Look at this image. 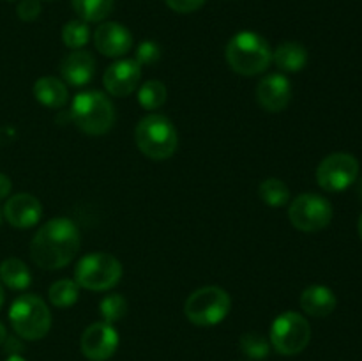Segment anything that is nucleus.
<instances>
[{
  "mask_svg": "<svg viewBox=\"0 0 362 361\" xmlns=\"http://www.w3.org/2000/svg\"><path fill=\"white\" fill-rule=\"evenodd\" d=\"M80 244V230L73 219L53 218L32 237L30 257L41 269H62L76 257Z\"/></svg>",
  "mask_w": 362,
  "mask_h": 361,
  "instance_id": "1",
  "label": "nucleus"
},
{
  "mask_svg": "<svg viewBox=\"0 0 362 361\" xmlns=\"http://www.w3.org/2000/svg\"><path fill=\"white\" fill-rule=\"evenodd\" d=\"M226 62L243 76L260 74L271 66L272 50L269 42L257 32L243 30L233 35L226 45Z\"/></svg>",
  "mask_w": 362,
  "mask_h": 361,
  "instance_id": "2",
  "label": "nucleus"
},
{
  "mask_svg": "<svg viewBox=\"0 0 362 361\" xmlns=\"http://www.w3.org/2000/svg\"><path fill=\"white\" fill-rule=\"evenodd\" d=\"M134 142L141 154L161 161L175 154L179 147V134L168 117L151 113L138 122L134 130Z\"/></svg>",
  "mask_w": 362,
  "mask_h": 361,
  "instance_id": "3",
  "label": "nucleus"
},
{
  "mask_svg": "<svg viewBox=\"0 0 362 361\" xmlns=\"http://www.w3.org/2000/svg\"><path fill=\"white\" fill-rule=\"evenodd\" d=\"M71 119L78 130L87 134L108 133L115 124V108L108 96L99 91H85L74 98L71 106Z\"/></svg>",
  "mask_w": 362,
  "mask_h": 361,
  "instance_id": "4",
  "label": "nucleus"
},
{
  "mask_svg": "<svg viewBox=\"0 0 362 361\" xmlns=\"http://www.w3.org/2000/svg\"><path fill=\"white\" fill-rule=\"evenodd\" d=\"M9 321L14 333L23 340H41L52 328V314L41 297L23 294L11 304Z\"/></svg>",
  "mask_w": 362,
  "mask_h": 361,
  "instance_id": "5",
  "label": "nucleus"
},
{
  "mask_svg": "<svg viewBox=\"0 0 362 361\" xmlns=\"http://www.w3.org/2000/svg\"><path fill=\"white\" fill-rule=\"evenodd\" d=\"M122 278V264L113 255L98 251L81 257L74 269V282L87 290H110Z\"/></svg>",
  "mask_w": 362,
  "mask_h": 361,
  "instance_id": "6",
  "label": "nucleus"
},
{
  "mask_svg": "<svg viewBox=\"0 0 362 361\" xmlns=\"http://www.w3.org/2000/svg\"><path fill=\"white\" fill-rule=\"evenodd\" d=\"M232 308L228 292L221 287L209 285L194 290L184 304L187 321L194 326H216L226 319Z\"/></svg>",
  "mask_w": 362,
  "mask_h": 361,
  "instance_id": "7",
  "label": "nucleus"
},
{
  "mask_svg": "<svg viewBox=\"0 0 362 361\" xmlns=\"http://www.w3.org/2000/svg\"><path fill=\"white\" fill-rule=\"evenodd\" d=\"M271 347L283 356L303 353L311 340V326L306 317L297 311L278 315L271 326Z\"/></svg>",
  "mask_w": 362,
  "mask_h": 361,
  "instance_id": "8",
  "label": "nucleus"
},
{
  "mask_svg": "<svg viewBox=\"0 0 362 361\" xmlns=\"http://www.w3.org/2000/svg\"><path fill=\"white\" fill-rule=\"evenodd\" d=\"M288 218L290 223L303 232H318L331 223L332 205L322 195L300 193L290 204Z\"/></svg>",
  "mask_w": 362,
  "mask_h": 361,
  "instance_id": "9",
  "label": "nucleus"
},
{
  "mask_svg": "<svg viewBox=\"0 0 362 361\" xmlns=\"http://www.w3.org/2000/svg\"><path fill=\"white\" fill-rule=\"evenodd\" d=\"M359 176V161L349 152H334L320 161L317 168V183L329 193H339L352 186Z\"/></svg>",
  "mask_w": 362,
  "mask_h": 361,
  "instance_id": "10",
  "label": "nucleus"
},
{
  "mask_svg": "<svg viewBox=\"0 0 362 361\" xmlns=\"http://www.w3.org/2000/svg\"><path fill=\"white\" fill-rule=\"evenodd\" d=\"M80 347L88 361H108L119 349V333L108 322H94L81 335Z\"/></svg>",
  "mask_w": 362,
  "mask_h": 361,
  "instance_id": "11",
  "label": "nucleus"
},
{
  "mask_svg": "<svg viewBox=\"0 0 362 361\" xmlns=\"http://www.w3.org/2000/svg\"><path fill=\"white\" fill-rule=\"evenodd\" d=\"M141 66L134 59H122L113 62L103 74L105 88L115 98L133 94L140 85Z\"/></svg>",
  "mask_w": 362,
  "mask_h": 361,
  "instance_id": "12",
  "label": "nucleus"
},
{
  "mask_svg": "<svg viewBox=\"0 0 362 361\" xmlns=\"http://www.w3.org/2000/svg\"><path fill=\"white\" fill-rule=\"evenodd\" d=\"M257 99L267 112H283L292 101V85L285 74L272 73L262 78L257 85Z\"/></svg>",
  "mask_w": 362,
  "mask_h": 361,
  "instance_id": "13",
  "label": "nucleus"
},
{
  "mask_svg": "<svg viewBox=\"0 0 362 361\" xmlns=\"http://www.w3.org/2000/svg\"><path fill=\"white\" fill-rule=\"evenodd\" d=\"M94 45L105 57H124L133 48V35L117 21H105L94 32Z\"/></svg>",
  "mask_w": 362,
  "mask_h": 361,
  "instance_id": "14",
  "label": "nucleus"
},
{
  "mask_svg": "<svg viewBox=\"0 0 362 361\" xmlns=\"http://www.w3.org/2000/svg\"><path fill=\"white\" fill-rule=\"evenodd\" d=\"M41 214V202L30 193L13 195L4 207V218L16 229H30L35 223H39Z\"/></svg>",
  "mask_w": 362,
  "mask_h": 361,
  "instance_id": "15",
  "label": "nucleus"
},
{
  "mask_svg": "<svg viewBox=\"0 0 362 361\" xmlns=\"http://www.w3.org/2000/svg\"><path fill=\"white\" fill-rule=\"evenodd\" d=\"M60 74L64 81L74 87H81L92 81L95 74V59L88 52L74 50L60 64Z\"/></svg>",
  "mask_w": 362,
  "mask_h": 361,
  "instance_id": "16",
  "label": "nucleus"
},
{
  "mask_svg": "<svg viewBox=\"0 0 362 361\" xmlns=\"http://www.w3.org/2000/svg\"><path fill=\"white\" fill-rule=\"evenodd\" d=\"M336 294L325 285H311L300 294V308L311 317H327L336 310Z\"/></svg>",
  "mask_w": 362,
  "mask_h": 361,
  "instance_id": "17",
  "label": "nucleus"
},
{
  "mask_svg": "<svg viewBox=\"0 0 362 361\" xmlns=\"http://www.w3.org/2000/svg\"><path fill=\"white\" fill-rule=\"evenodd\" d=\"M272 62L285 73H299L308 64V52L303 45L296 41L281 42L272 52Z\"/></svg>",
  "mask_w": 362,
  "mask_h": 361,
  "instance_id": "18",
  "label": "nucleus"
},
{
  "mask_svg": "<svg viewBox=\"0 0 362 361\" xmlns=\"http://www.w3.org/2000/svg\"><path fill=\"white\" fill-rule=\"evenodd\" d=\"M34 96L41 105L48 108H62L67 103L69 92L66 84L55 76H42L35 81Z\"/></svg>",
  "mask_w": 362,
  "mask_h": 361,
  "instance_id": "19",
  "label": "nucleus"
},
{
  "mask_svg": "<svg viewBox=\"0 0 362 361\" xmlns=\"http://www.w3.org/2000/svg\"><path fill=\"white\" fill-rule=\"evenodd\" d=\"M0 282L13 290H25L30 285L32 276L20 258H6L0 264Z\"/></svg>",
  "mask_w": 362,
  "mask_h": 361,
  "instance_id": "20",
  "label": "nucleus"
},
{
  "mask_svg": "<svg viewBox=\"0 0 362 361\" xmlns=\"http://www.w3.org/2000/svg\"><path fill=\"white\" fill-rule=\"evenodd\" d=\"M258 195L271 207H283L290 200L288 186L281 179H276V177H269V179L262 180L260 188H258Z\"/></svg>",
  "mask_w": 362,
  "mask_h": 361,
  "instance_id": "21",
  "label": "nucleus"
},
{
  "mask_svg": "<svg viewBox=\"0 0 362 361\" xmlns=\"http://www.w3.org/2000/svg\"><path fill=\"white\" fill-rule=\"evenodd\" d=\"M78 294H80V287L73 280H59L53 283L48 290V297L52 301L53 306L57 308H69L78 301Z\"/></svg>",
  "mask_w": 362,
  "mask_h": 361,
  "instance_id": "22",
  "label": "nucleus"
},
{
  "mask_svg": "<svg viewBox=\"0 0 362 361\" xmlns=\"http://www.w3.org/2000/svg\"><path fill=\"white\" fill-rule=\"evenodd\" d=\"M73 7L80 20L103 21L113 9V0H73Z\"/></svg>",
  "mask_w": 362,
  "mask_h": 361,
  "instance_id": "23",
  "label": "nucleus"
},
{
  "mask_svg": "<svg viewBox=\"0 0 362 361\" xmlns=\"http://www.w3.org/2000/svg\"><path fill=\"white\" fill-rule=\"evenodd\" d=\"M166 96H168V91L165 84L159 80H148L138 88V101L145 110L161 108L166 101Z\"/></svg>",
  "mask_w": 362,
  "mask_h": 361,
  "instance_id": "24",
  "label": "nucleus"
},
{
  "mask_svg": "<svg viewBox=\"0 0 362 361\" xmlns=\"http://www.w3.org/2000/svg\"><path fill=\"white\" fill-rule=\"evenodd\" d=\"M88 39H90V28H88L87 21L73 20L64 25L62 41L67 48L80 50L81 46L87 45Z\"/></svg>",
  "mask_w": 362,
  "mask_h": 361,
  "instance_id": "25",
  "label": "nucleus"
},
{
  "mask_svg": "<svg viewBox=\"0 0 362 361\" xmlns=\"http://www.w3.org/2000/svg\"><path fill=\"white\" fill-rule=\"evenodd\" d=\"M240 350L251 360H264L271 353V342L260 333H244L240 336Z\"/></svg>",
  "mask_w": 362,
  "mask_h": 361,
  "instance_id": "26",
  "label": "nucleus"
},
{
  "mask_svg": "<svg viewBox=\"0 0 362 361\" xmlns=\"http://www.w3.org/2000/svg\"><path fill=\"white\" fill-rule=\"evenodd\" d=\"M99 308H101V315L103 319H105V322L113 324V322L120 321V319L126 315L127 301L124 299V296H120V294H108V296L101 301Z\"/></svg>",
  "mask_w": 362,
  "mask_h": 361,
  "instance_id": "27",
  "label": "nucleus"
},
{
  "mask_svg": "<svg viewBox=\"0 0 362 361\" xmlns=\"http://www.w3.org/2000/svg\"><path fill=\"white\" fill-rule=\"evenodd\" d=\"M159 57H161V50H159V46L156 45L154 41H144L140 42V46H138L136 50V62L140 64V66H147V64H154L158 62Z\"/></svg>",
  "mask_w": 362,
  "mask_h": 361,
  "instance_id": "28",
  "label": "nucleus"
},
{
  "mask_svg": "<svg viewBox=\"0 0 362 361\" xmlns=\"http://www.w3.org/2000/svg\"><path fill=\"white\" fill-rule=\"evenodd\" d=\"M41 14V0H21L18 4V16L23 21H34Z\"/></svg>",
  "mask_w": 362,
  "mask_h": 361,
  "instance_id": "29",
  "label": "nucleus"
},
{
  "mask_svg": "<svg viewBox=\"0 0 362 361\" xmlns=\"http://www.w3.org/2000/svg\"><path fill=\"white\" fill-rule=\"evenodd\" d=\"M170 9H173L175 13H194V11L200 9L205 4V0H166Z\"/></svg>",
  "mask_w": 362,
  "mask_h": 361,
  "instance_id": "30",
  "label": "nucleus"
},
{
  "mask_svg": "<svg viewBox=\"0 0 362 361\" xmlns=\"http://www.w3.org/2000/svg\"><path fill=\"white\" fill-rule=\"evenodd\" d=\"M11 188H13V184H11L9 177L6 173H0V200L7 198V195L11 193Z\"/></svg>",
  "mask_w": 362,
  "mask_h": 361,
  "instance_id": "31",
  "label": "nucleus"
},
{
  "mask_svg": "<svg viewBox=\"0 0 362 361\" xmlns=\"http://www.w3.org/2000/svg\"><path fill=\"white\" fill-rule=\"evenodd\" d=\"M6 340H7V329H6V326L0 322V345H2V343H6Z\"/></svg>",
  "mask_w": 362,
  "mask_h": 361,
  "instance_id": "32",
  "label": "nucleus"
},
{
  "mask_svg": "<svg viewBox=\"0 0 362 361\" xmlns=\"http://www.w3.org/2000/svg\"><path fill=\"white\" fill-rule=\"evenodd\" d=\"M7 361H27L25 357H21L20 354H11L9 357H7Z\"/></svg>",
  "mask_w": 362,
  "mask_h": 361,
  "instance_id": "33",
  "label": "nucleus"
},
{
  "mask_svg": "<svg viewBox=\"0 0 362 361\" xmlns=\"http://www.w3.org/2000/svg\"><path fill=\"white\" fill-rule=\"evenodd\" d=\"M357 230H359V237H361V241H362V214H361V218H359V223H357Z\"/></svg>",
  "mask_w": 362,
  "mask_h": 361,
  "instance_id": "34",
  "label": "nucleus"
},
{
  "mask_svg": "<svg viewBox=\"0 0 362 361\" xmlns=\"http://www.w3.org/2000/svg\"><path fill=\"white\" fill-rule=\"evenodd\" d=\"M4 304V289H2V283H0V308Z\"/></svg>",
  "mask_w": 362,
  "mask_h": 361,
  "instance_id": "35",
  "label": "nucleus"
},
{
  "mask_svg": "<svg viewBox=\"0 0 362 361\" xmlns=\"http://www.w3.org/2000/svg\"><path fill=\"white\" fill-rule=\"evenodd\" d=\"M2 218H4V214H2V209H0V223H2Z\"/></svg>",
  "mask_w": 362,
  "mask_h": 361,
  "instance_id": "36",
  "label": "nucleus"
},
{
  "mask_svg": "<svg viewBox=\"0 0 362 361\" xmlns=\"http://www.w3.org/2000/svg\"><path fill=\"white\" fill-rule=\"evenodd\" d=\"M361 193H362V183H361Z\"/></svg>",
  "mask_w": 362,
  "mask_h": 361,
  "instance_id": "37",
  "label": "nucleus"
},
{
  "mask_svg": "<svg viewBox=\"0 0 362 361\" xmlns=\"http://www.w3.org/2000/svg\"><path fill=\"white\" fill-rule=\"evenodd\" d=\"M7 2H13V0H7Z\"/></svg>",
  "mask_w": 362,
  "mask_h": 361,
  "instance_id": "38",
  "label": "nucleus"
}]
</instances>
